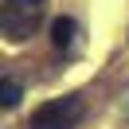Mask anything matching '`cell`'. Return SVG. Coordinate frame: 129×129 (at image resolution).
Here are the masks:
<instances>
[{"label": "cell", "mask_w": 129, "mask_h": 129, "mask_svg": "<svg viewBox=\"0 0 129 129\" xmlns=\"http://www.w3.org/2000/svg\"><path fill=\"white\" fill-rule=\"evenodd\" d=\"M74 20L71 16H59V20H51V43H55V51H67L74 43Z\"/></svg>", "instance_id": "3"}, {"label": "cell", "mask_w": 129, "mask_h": 129, "mask_svg": "<svg viewBox=\"0 0 129 129\" xmlns=\"http://www.w3.org/2000/svg\"><path fill=\"white\" fill-rule=\"evenodd\" d=\"M20 98H24V86L16 78H8V74H0V110H16Z\"/></svg>", "instance_id": "4"}, {"label": "cell", "mask_w": 129, "mask_h": 129, "mask_svg": "<svg viewBox=\"0 0 129 129\" xmlns=\"http://www.w3.org/2000/svg\"><path fill=\"white\" fill-rule=\"evenodd\" d=\"M78 121H82V98L78 94H63V98L43 102L31 113L27 129H74Z\"/></svg>", "instance_id": "2"}, {"label": "cell", "mask_w": 129, "mask_h": 129, "mask_svg": "<svg viewBox=\"0 0 129 129\" xmlns=\"http://www.w3.org/2000/svg\"><path fill=\"white\" fill-rule=\"evenodd\" d=\"M47 16V0H0V35L12 43H24Z\"/></svg>", "instance_id": "1"}]
</instances>
